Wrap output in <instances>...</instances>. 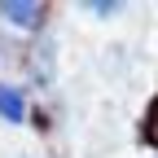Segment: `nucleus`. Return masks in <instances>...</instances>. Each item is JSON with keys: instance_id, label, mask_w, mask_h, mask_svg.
Segmentation results:
<instances>
[{"instance_id": "1", "label": "nucleus", "mask_w": 158, "mask_h": 158, "mask_svg": "<svg viewBox=\"0 0 158 158\" xmlns=\"http://www.w3.org/2000/svg\"><path fill=\"white\" fill-rule=\"evenodd\" d=\"M0 13H5L13 27H40L44 22V5H35V0H5Z\"/></svg>"}, {"instance_id": "2", "label": "nucleus", "mask_w": 158, "mask_h": 158, "mask_svg": "<svg viewBox=\"0 0 158 158\" xmlns=\"http://www.w3.org/2000/svg\"><path fill=\"white\" fill-rule=\"evenodd\" d=\"M0 114L9 118V123H22V114H27V106H22V92H18L13 84H0Z\"/></svg>"}, {"instance_id": "3", "label": "nucleus", "mask_w": 158, "mask_h": 158, "mask_svg": "<svg viewBox=\"0 0 158 158\" xmlns=\"http://www.w3.org/2000/svg\"><path fill=\"white\" fill-rule=\"evenodd\" d=\"M145 136H149L154 145H158V101L149 106V118H145Z\"/></svg>"}]
</instances>
